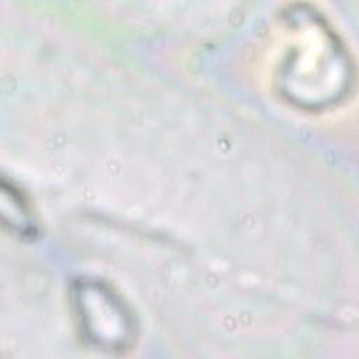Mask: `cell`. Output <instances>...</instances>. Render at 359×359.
Instances as JSON below:
<instances>
[{
  "mask_svg": "<svg viewBox=\"0 0 359 359\" xmlns=\"http://www.w3.org/2000/svg\"><path fill=\"white\" fill-rule=\"evenodd\" d=\"M77 324L88 345L122 352L135 339V320L119 294L95 279H80L73 292Z\"/></svg>",
  "mask_w": 359,
  "mask_h": 359,
  "instance_id": "obj_2",
  "label": "cell"
},
{
  "mask_svg": "<svg viewBox=\"0 0 359 359\" xmlns=\"http://www.w3.org/2000/svg\"><path fill=\"white\" fill-rule=\"evenodd\" d=\"M275 83L290 104L307 111L339 102L351 88L349 56L327 22L307 6H290L280 17Z\"/></svg>",
  "mask_w": 359,
  "mask_h": 359,
  "instance_id": "obj_1",
  "label": "cell"
}]
</instances>
